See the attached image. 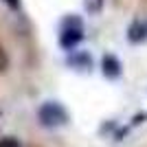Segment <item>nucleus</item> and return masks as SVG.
I'll return each mask as SVG.
<instances>
[{
  "instance_id": "nucleus-5",
  "label": "nucleus",
  "mask_w": 147,
  "mask_h": 147,
  "mask_svg": "<svg viewBox=\"0 0 147 147\" xmlns=\"http://www.w3.org/2000/svg\"><path fill=\"white\" fill-rule=\"evenodd\" d=\"M70 64H75V66H81V68H90V57H88L86 53H79V55L70 57Z\"/></svg>"
},
{
  "instance_id": "nucleus-4",
  "label": "nucleus",
  "mask_w": 147,
  "mask_h": 147,
  "mask_svg": "<svg viewBox=\"0 0 147 147\" xmlns=\"http://www.w3.org/2000/svg\"><path fill=\"white\" fill-rule=\"evenodd\" d=\"M127 40H129V42H134V44L145 42V40H147V22L136 20L134 24L127 29Z\"/></svg>"
},
{
  "instance_id": "nucleus-1",
  "label": "nucleus",
  "mask_w": 147,
  "mask_h": 147,
  "mask_svg": "<svg viewBox=\"0 0 147 147\" xmlns=\"http://www.w3.org/2000/svg\"><path fill=\"white\" fill-rule=\"evenodd\" d=\"M37 117H40V123L44 127H59V125H66L68 123V112L59 103H55V101L44 103L40 108V112H37Z\"/></svg>"
},
{
  "instance_id": "nucleus-3",
  "label": "nucleus",
  "mask_w": 147,
  "mask_h": 147,
  "mask_svg": "<svg viewBox=\"0 0 147 147\" xmlns=\"http://www.w3.org/2000/svg\"><path fill=\"white\" fill-rule=\"evenodd\" d=\"M101 68H103V75L110 77V79H117L119 75H121V61H119L114 55H103Z\"/></svg>"
},
{
  "instance_id": "nucleus-7",
  "label": "nucleus",
  "mask_w": 147,
  "mask_h": 147,
  "mask_svg": "<svg viewBox=\"0 0 147 147\" xmlns=\"http://www.w3.org/2000/svg\"><path fill=\"white\" fill-rule=\"evenodd\" d=\"M0 147H20V143L11 136H7V138H0Z\"/></svg>"
},
{
  "instance_id": "nucleus-2",
  "label": "nucleus",
  "mask_w": 147,
  "mask_h": 147,
  "mask_svg": "<svg viewBox=\"0 0 147 147\" xmlns=\"http://www.w3.org/2000/svg\"><path fill=\"white\" fill-rule=\"evenodd\" d=\"M84 40V29H81V20L77 18H68L61 26V35H59V44L64 49L73 51L77 44Z\"/></svg>"
},
{
  "instance_id": "nucleus-8",
  "label": "nucleus",
  "mask_w": 147,
  "mask_h": 147,
  "mask_svg": "<svg viewBox=\"0 0 147 147\" xmlns=\"http://www.w3.org/2000/svg\"><path fill=\"white\" fill-rule=\"evenodd\" d=\"M5 2L11 7V9H18V7H20V0H5Z\"/></svg>"
},
{
  "instance_id": "nucleus-6",
  "label": "nucleus",
  "mask_w": 147,
  "mask_h": 147,
  "mask_svg": "<svg viewBox=\"0 0 147 147\" xmlns=\"http://www.w3.org/2000/svg\"><path fill=\"white\" fill-rule=\"evenodd\" d=\"M101 5H103V0H86L88 11H92V13H97L99 9H101Z\"/></svg>"
}]
</instances>
